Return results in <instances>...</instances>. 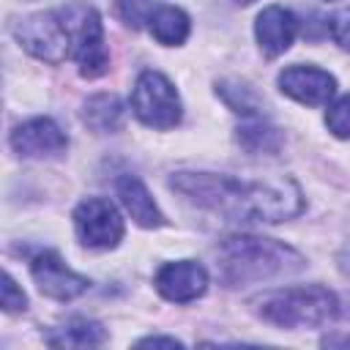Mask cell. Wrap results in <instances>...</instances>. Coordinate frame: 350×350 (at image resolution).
Returning a JSON list of instances; mask_svg holds the SVG:
<instances>
[{"label":"cell","instance_id":"cell-1","mask_svg":"<svg viewBox=\"0 0 350 350\" xmlns=\"http://www.w3.org/2000/svg\"><path fill=\"white\" fill-rule=\"evenodd\" d=\"M170 186L189 202L235 221H287L304 211V194L295 180H238L213 172H175Z\"/></svg>","mask_w":350,"mask_h":350},{"label":"cell","instance_id":"cell-2","mask_svg":"<svg viewBox=\"0 0 350 350\" xmlns=\"http://www.w3.org/2000/svg\"><path fill=\"white\" fill-rule=\"evenodd\" d=\"M301 268H304V257L293 246L273 238L227 235L216 246V273L230 287L249 282H268L273 276L295 273Z\"/></svg>","mask_w":350,"mask_h":350},{"label":"cell","instance_id":"cell-3","mask_svg":"<svg viewBox=\"0 0 350 350\" xmlns=\"http://www.w3.org/2000/svg\"><path fill=\"white\" fill-rule=\"evenodd\" d=\"M254 312L276 328H320L336 320L339 301L323 284H298L260 295Z\"/></svg>","mask_w":350,"mask_h":350},{"label":"cell","instance_id":"cell-4","mask_svg":"<svg viewBox=\"0 0 350 350\" xmlns=\"http://www.w3.org/2000/svg\"><path fill=\"white\" fill-rule=\"evenodd\" d=\"M60 11L71 30V57L77 60L79 74L88 79L107 74L109 52L104 46V27H101L98 11L85 3H71V5H63Z\"/></svg>","mask_w":350,"mask_h":350},{"label":"cell","instance_id":"cell-5","mask_svg":"<svg viewBox=\"0 0 350 350\" xmlns=\"http://www.w3.org/2000/svg\"><path fill=\"white\" fill-rule=\"evenodd\" d=\"M131 109L150 129H175L183 115L175 85L161 71H153V68L137 77L131 90Z\"/></svg>","mask_w":350,"mask_h":350},{"label":"cell","instance_id":"cell-6","mask_svg":"<svg viewBox=\"0 0 350 350\" xmlns=\"http://www.w3.org/2000/svg\"><path fill=\"white\" fill-rule=\"evenodd\" d=\"M14 36L25 52L44 63H63L66 57H71V30L60 8L19 19Z\"/></svg>","mask_w":350,"mask_h":350},{"label":"cell","instance_id":"cell-7","mask_svg":"<svg viewBox=\"0 0 350 350\" xmlns=\"http://www.w3.org/2000/svg\"><path fill=\"white\" fill-rule=\"evenodd\" d=\"M74 230L88 249H115L123 238V219L104 197H88L74 208Z\"/></svg>","mask_w":350,"mask_h":350},{"label":"cell","instance_id":"cell-8","mask_svg":"<svg viewBox=\"0 0 350 350\" xmlns=\"http://www.w3.org/2000/svg\"><path fill=\"white\" fill-rule=\"evenodd\" d=\"M30 273L38 290L52 301H71L90 287V282L71 271L57 252H38L30 260Z\"/></svg>","mask_w":350,"mask_h":350},{"label":"cell","instance_id":"cell-9","mask_svg":"<svg viewBox=\"0 0 350 350\" xmlns=\"http://www.w3.org/2000/svg\"><path fill=\"white\" fill-rule=\"evenodd\" d=\"M11 148L22 159H55L66 153L68 137L52 118H33L11 131Z\"/></svg>","mask_w":350,"mask_h":350},{"label":"cell","instance_id":"cell-10","mask_svg":"<svg viewBox=\"0 0 350 350\" xmlns=\"http://www.w3.org/2000/svg\"><path fill=\"white\" fill-rule=\"evenodd\" d=\"M153 284L161 298L172 304H189V301H197L208 290V271L194 260L164 262L156 271Z\"/></svg>","mask_w":350,"mask_h":350},{"label":"cell","instance_id":"cell-11","mask_svg":"<svg viewBox=\"0 0 350 350\" xmlns=\"http://www.w3.org/2000/svg\"><path fill=\"white\" fill-rule=\"evenodd\" d=\"M279 90L306 107H323L336 90V79L317 66H287L279 74Z\"/></svg>","mask_w":350,"mask_h":350},{"label":"cell","instance_id":"cell-12","mask_svg":"<svg viewBox=\"0 0 350 350\" xmlns=\"http://www.w3.org/2000/svg\"><path fill=\"white\" fill-rule=\"evenodd\" d=\"M295 33H298V19L293 11L282 5H268L257 14L254 36L265 57H279L282 52H287L290 44L295 41Z\"/></svg>","mask_w":350,"mask_h":350},{"label":"cell","instance_id":"cell-13","mask_svg":"<svg viewBox=\"0 0 350 350\" xmlns=\"http://www.w3.org/2000/svg\"><path fill=\"white\" fill-rule=\"evenodd\" d=\"M115 191L126 208V213L139 224V227H161L164 224V213L159 211L156 200L150 197L148 186L137 178V175H120L115 183Z\"/></svg>","mask_w":350,"mask_h":350},{"label":"cell","instance_id":"cell-14","mask_svg":"<svg viewBox=\"0 0 350 350\" xmlns=\"http://www.w3.org/2000/svg\"><path fill=\"white\" fill-rule=\"evenodd\" d=\"M44 342L49 347H98L107 342V331L93 320L74 317V320L52 328L44 336Z\"/></svg>","mask_w":350,"mask_h":350},{"label":"cell","instance_id":"cell-15","mask_svg":"<svg viewBox=\"0 0 350 350\" xmlns=\"http://www.w3.org/2000/svg\"><path fill=\"white\" fill-rule=\"evenodd\" d=\"M82 123L98 134H109L118 131L123 123V104L115 93H98L90 96L82 104Z\"/></svg>","mask_w":350,"mask_h":350},{"label":"cell","instance_id":"cell-16","mask_svg":"<svg viewBox=\"0 0 350 350\" xmlns=\"http://www.w3.org/2000/svg\"><path fill=\"white\" fill-rule=\"evenodd\" d=\"M148 27H150V36L164 44V46H178L189 38V16L186 11L175 8V5H156L150 19H148Z\"/></svg>","mask_w":350,"mask_h":350},{"label":"cell","instance_id":"cell-17","mask_svg":"<svg viewBox=\"0 0 350 350\" xmlns=\"http://www.w3.org/2000/svg\"><path fill=\"white\" fill-rule=\"evenodd\" d=\"M235 139H238V145H241L243 150H249V153H273V150L282 148V134H279V129L271 126V123H265V120H260V118H254V120L238 126Z\"/></svg>","mask_w":350,"mask_h":350},{"label":"cell","instance_id":"cell-18","mask_svg":"<svg viewBox=\"0 0 350 350\" xmlns=\"http://www.w3.org/2000/svg\"><path fill=\"white\" fill-rule=\"evenodd\" d=\"M216 93L224 98V104L232 112H243V115L257 118L260 104H257V96H254V90L249 85H243V82H221V85H216Z\"/></svg>","mask_w":350,"mask_h":350},{"label":"cell","instance_id":"cell-19","mask_svg":"<svg viewBox=\"0 0 350 350\" xmlns=\"http://www.w3.org/2000/svg\"><path fill=\"white\" fill-rule=\"evenodd\" d=\"M325 126L334 137L339 139H350V93H345L342 98H336L328 112H325Z\"/></svg>","mask_w":350,"mask_h":350},{"label":"cell","instance_id":"cell-20","mask_svg":"<svg viewBox=\"0 0 350 350\" xmlns=\"http://www.w3.org/2000/svg\"><path fill=\"white\" fill-rule=\"evenodd\" d=\"M150 14H153L150 0H118V16L131 27H142V22H148Z\"/></svg>","mask_w":350,"mask_h":350},{"label":"cell","instance_id":"cell-21","mask_svg":"<svg viewBox=\"0 0 350 350\" xmlns=\"http://www.w3.org/2000/svg\"><path fill=\"white\" fill-rule=\"evenodd\" d=\"M328 33H331V38H334L342 49H350V8H342V11L331 14V19H328Z\"/></svg>","mask_w":350,"mask_h":350},{"label":"cell","instance_id":"cell-22","mask_svg":"<svg viewBox=\"0 0 350 350\" xmlns=\"http://www.w3.org/2000/svg\"><path fill=\"white\" fill-rule=\"evenodd\" d=\"M25 306H27L25 293L16 287L14 276L5 273V276H3V309H5V312H25Z\"/></svg>","mask_w":350,"mask_h":350},{"label":"cell","instance_id":"cell-23","mask_svg":"<svg viewBox=\"0 0 350 350\" xmlns=\"http://www.w3.org/2000/svg\"><path fill=\"white\" fill-rule=\"evenodd\" d=\"M137 345H139V347H145V345H167V347H183V342H180V339H175V336H145V339H139Z\"/></svg>","mask_w":350,"mask_h":350},{"label":"cell","instance_id":"cell-24","mask_svg":"<svg viewBox=\"0 0 350 350\" xmlns=\"http://www.w3.org/2000/svg\"><path fill=\"white\" fill-rule=\"evenodd\" d=\"M235 3H241V5H249V3H254V0H235Z\"/></svg>","mask_w":350,"mask_h":350}]
</instances>
